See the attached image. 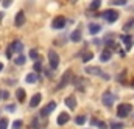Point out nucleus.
Segmentation results:
<instances>
[{
	"label": "nucleus",
	"mask_w": 134,
	"mask_h": 129,
	"mask_svg": "<svg viewBox=\"0 0 134 129\" xmlns=\"http://www.w3.org/2000/svg\"><path fill=\"white\" fill-rule=\"evenodd\" d=\"M131 110H133V106H131V104H126V103L119 104V106H117V117L125 118V117H128V115H130V112H131Z\"/></svg>",
	"instance_id": "1"
},
{
	"label": "nucleus",
	"mask_w": 134,
	"mask_h": 129,
	"mask_svg": "<svg viewBox=\"0 0 134 129\" xmlns=\"http://www.w3.org/2000/svg\"><path fill=\"white\" fill-rule=\"evenodd\" d=\"M48 62H50V67H52L53 70L58 68V65H59V55H58L55 50H50V51H48Z\"/></svg>",
	"instance_id": "2"
},
{
	"label": "nucleus",
	"mask_w": 134,
	"mask_h": 129,
	"mask_svg": "<svg viewBox=\"0 0 134 129\" xmlns=\"http://www.w3.org/2000/svg\"><path fill=\"white\" fill-rule=\"evenodd\" d=\"M103 19H104L106 22H109V24H114V22L119 19V13H117L115 9H108V11H104Z\"/></svg>",
	"instance_id": "3"
},
{
	"label": "nucleus",
	"mask_w": 134,
	"mask_h": 129,
	"mask_svg": "<svg viewBox=\"0 0 134 129\" xmlns=\"http://www.w3.org/2000/svg\"><path fill=\"white\" fill-rule=\"evenodd\" d=\"M67 24L66 17L64 16H58V17H55L53 19V24H52V27L55 28V30H61V28H64Z\"/></svg>",
	"instance_id": "4"
},
{
	"label": "nucleus",
	"mask_w": 134,
	"mask_h": 129,
	"mask_svg": "<svg viewBox=\"0 0 134 129\" xmlns=\"http://www.w3.org/2000/svg\"><path fill=\"white\" fill-rule=\"evenodd\" d=\"M55 109H56V103H55V101H50L47 106L42 107V110H41V117H47V115H50Z\"/></svg>",
	"instance_id": "5"
},
{
	"label": "nucleus",
	"mask_w": 134,
	"mask_h": 129,
	"mask_svg": "<svg viewBox=\"0 0 134 129\" xmlns=\"http://www.w3.org/2000/svg\"><path fill=\"white\" fill-rule=\"evenodd\" d=\"M70 79H72V72H70V70H67L66 73L63 75V78H61L59 84H58V89H64L67 84L70 83Z\"/></svg>",
	"instance_id": "6"
},
{
	"label": "nucleus",
	"mask_w": 134,
	"mask_h": 129,
	"mask_svg": "<svg viewBox=\"0 0 134 129\" xmlns=\"http://www.w3.org/2000/svg\"><path fill=\"white\" fill-rule=\"evenodd\" d=\"M114 99H115V97L111 93V92H106L104 95H103V104L106 106V107H112V104H114Z\"/></svg>",
	"instance_id": "7"
},
{
	"label": "nucleus",
	"mask_w": 134,
	"mask_h": 129,
	"mask_svg": "<svg viewBox=\"0 0 134 129\" xmlns=\"http://www.w3.org/2000/svg\"><path fill=\"white\" fill-rule=\"evenodd\" d=\"M25 22H27L25 13H24V11H19V13L16 14V19H14V25H16V27H22Z\"/></svg>",
	"instance_id": "8"
},
{
	"label": "nucleus",
	"mask_w": 134,
	"mask_h": 129,
	"mask_svg": "<svg viewBox=\"0 0 134 129\" xmlns=\"http://www.w3.org/2000/svg\"><path fill=\"white\" fill-rule=\"evenodd\" d=\"M64 104H66L70 110H75V109H76V98L73 97V95L67 97L66 99H64Z\"/></svg>",
	"instance_id": "9"
},
{
	"label": "nucleus",
	"mask_w": 134,
	"mask_h": 129,
	"mask_svg": "<svg viewBox=\"0 0 134 129\" xmlns=\"http://www.w3.org/2000/svg\"><path fill=\"white\" fill-rule=\"evenodd\" d=\"M9 48L13 50V53H22L24 45H22V42H20V40H14V42L9 45Z\"/></svg>",
	"instance_id": "10"
},
{
	"label": "nucleus",
	"mask_w": 134,
	"mask_h": 129,
	"mask_svg": "<svg viewBox=\"0 0 134 129\" xmlns=\"http://www.w3.org/2000/svg\"><path fill=\"white\" fill-rule=\"evenodd\" d=\"M69 120H70V115H69L67 112H61V114L58 115V120H56V121H58V125H59V126H64Z\"/></svg>",
	"instance_id": "11"
},
{
	"label": "nucleus",
	"mask_w": 134,
	"mask_h": 129,
	"mask_svg": "<svg viewBox=\"0 0 134 129\" xmlns=\"http://www.w3.org/2000/svg\"><path fill=\"white\" fill-rule=\"evenodd\" d=\"M41 99H42V95H41V93H34L33 97H31V99H30V107H31V109L37 107L39 103H41Z\"/></svg>",
	"instance_id": "12"
},
{
	"label": "nucleus",
	"mask_w": 134,
	"mask_h": 129,
	"mask_svg": "<svg viewBox=\"0 0 134 129\" xmlns=\"http://www.w3.org/2000/svg\"><path fill=\"white\" fill-rule=\"evenodd\" d=\"M122 40H123V44H125V48L130 51L131 47H133V37L128 36V34H123V36H122Z\"/></svg>",
	"instance_id": "13"
},
{
	"label": "nucleus",
	"mask_w": 134,
	"mask_h": 129,
	"mask_svg": "<svg viewBox=\"0 0 134 129\" xmlns=\"http://www.w3.org/2000/svg\"><path fill=\"white\" fill-rule=\"evenodd\" d=\"M92 59H94V53H92V51H84L83 56H81V61H83L84 64H87V62L92 61Z\"/></svg>",
	"instance_id": "14"
},
{
	"label": "nucleus",
	"mask_w": 134,
	"mask_h": 129,
	"mask_svg": "<svg viewBox=\"0 0 134 129\" xmlns=\"http://www.w3.org/2000/svg\"><path fill=\"white\" fill-rule=\"evenodd\" d=\"M39 79V75L34 72V73H30V75H27V78H25V81L28 83V84H34L36 81Z\"/></svg>",
	"instance_id": "15"
},
{
	"label": "nucleus",
	"mask_w": 134,
	"mask_h": 129,
	"mask_svg": "<svg viewBox=\"0 0 134 129\" xmlns=\"http://www.w3.org/2000/svg\"><path fill=\"white\" fill-rule=\"evenodd\" d=\"M70 40L72 42H80L81 40V30H75L70 34Z\"/></svg>",
	"instance_id": "16"
},
{
	"label": "nucleus",
	"mask_w": 134,
	"mask_h": 129,
	"mask_svg": "<svg viewBox=\"0 0 134 129\" xmlns=\"http://www.w3.org/2000/svg\"><path fill=\"white\" fill-rule=\"evenodd\" d=\"M100 59L103 61V62H108V61L111 59V50H104V51H101Z\"/></svg>",
	"instance_id": "17"
},
{
	"label": "nucleus",
	"mask_w": 134,
	"mask_h": 129,
	"mask_svg": "<svg viewBox=\"0 0 134 129\" xmlns=\"http://www.w3.org/2000/svg\"><path fill=\"white\" fill-rule=\"evenodd\" d=\"M86 72H87L89 75H100V76H101L100 67H87V68H86Z\"/></svg>",
	"instance_id": "18"
},
{
	"label": "nucleus",
	"mask_w": 134,
	"mask_h": 129,
	"mask_svg": "<svg viewBox=\"0 0 134 129\" xmlns=\"http://www.w3.org/2000/svg\"><path fill=\"white\" fill-rule=\"evenodd\" d=\"M100 30H101V27L97 25V24H91L89 25V33L91 34H97V33H100Z\"/></svg>",
	"instance_id": "19"
},
{
	"label": "nucleus",
	"mask_w": 134,
	"mask_h": 129,
	"mask_svg": "<svg viewBox=\"0 0 134 129\" xmlns=\"http://www.w3.org/2000/svg\"><path fill=\"white\" fill-rule=\"evenodd\" d=\"M25 61H27V58H25L24 55H19V56H16V59H14V64L24 65V64H25Z\"/></svg>",
	"instance_id": "20"
},
{
	"label": "nucleus",
	"mask_w": 134,
	"mask_h": 129,
	"mask_svg": "<svg viewBox=\"0 0 134 129\" xmlns=\"http://www.w3.org/2000/svg\"><path fill=\"white\" fill-rule=\"evenodd\" d=\"M17 99L22 103V101H25V90L24 89H17Z\"/></svg>",
	"instance_id": "21"
},
{
	"label": "nucleus",
	"mask_w": 134,
	"mask_h": 129,
	"mask_svg": "<svg viewBox=\"0 0 134 129\" xmlns=\"http://www.w3.org/2000/svg\"><path fill=\"white\" fill-rule=\"evenodd\" d=\"M84 121H86V117H84V115H78V117L75 118V123H76V125H80V126H81V125H84Z\"/></svg>",
	"instance_id": "22"
},
{
	"label": "nucleus",
	"mask_w": 134,
	"mask_h": 129,
	"mask_svg": "<svg viewBox=\"0 0 134 129\" xmlns=\"http://www.w3.org/2000/svg\"><path fill=\"white\" fill-rule=\"evenodd\" d=\"M101 5V0H94L92 3H91V9H98Z\"/></svg>",
	"instance_id": "23"
},
{
	"label": "nucleus",
	"mask_w": 134,
	"mask_h": 129,
	"mask_svg": "<svg viewBox=\"0 0 134 129\" xmlns=\"http://www.w3.org/2000/svg\"><path fill=\"white\" fill-rule=\"evenodd\" d=\"M111 3H112V5H117V6H123V5L128 3V0H112Z\"/></svg>",
	"instance_id": "24"
},
{
	"label": "nucleus",
	"mask_w": 134,
	"mask_h": 129,
	"mask_svg": "<svg viewBox=\"0 0 134 129\" xmlns=\"http://www.w3.org/2000/svg\"><path fill=\"white\" fill-rule=\"evenodd\" d=\"M111 129H123V125L117 121H111Z\"/></svg>",
	"instance_id": "25"
},
{
	"label": "nucleus",
	"mask_w": 134,
	"mask_h": 129,
	"mask_svg": "<svg viewBox=\"0 0 134 129\" xmlns=\"http://www.w3.org/2000/svg\"><path fill=\"white\" fill-rule=\"evenodd\" d=\"M0 129H8V120L6 118H0Z\"/></svg>",
	"instance_id": "26"
},
{
	"label": "nucleus",
	"mask_w": 134,
	"mask_h": 129,
	"mask_svg": "<svg viewBox=\"0 0 134 129\" xmlns=\"http://www.w3.org/2000/svg\"><path fill=\"white\" fill-rule=\"evenodd\" d=\"M30 58H31V59H37V58H39L37 50H30Z\"/></svg>",
	"instance_id": "27"
},
{
	"label": "nucleus",
	"mask_w": 134,
	"mask_h": 129,
	"mask_svg": "<svg viewBox=\"0 0 134 129\" xmlns=\"http://www.w3.org/2000/svg\"><path fill=\"white\" fill-rule=\"evenodd\" d=\"M131 27H134V19H131V20H128V24L123 27V30H130Z\"/></svg>",
	"instance_id": "28"
},
{
	"label": "nucleus",
	"mask_w": 134,
	"mask_h": 129,
	"mask_svg": "<svg viewBox=\"0 0 134 129\" xmlns=\"http://www.w3.org/2000/svg\"><path fill=\"white\" fill-rule=\"evenodd\" d=\"M20 126H22V120H16V121L13 123V128L14 129H19Z\"/></svg>",
	"instance_id": "29"
},
{
	"label": "nucleus",
	"mask_w": 134,
	"mask_h": 129,
	"mask_svg": "<svg viewBox=\"0 0 134 129\" xmlns=\"http://www.w3.org/2000/svg\"><path fill=\"white\" fill-rule=\"evenodd\" d=\"M5 109H6V110H9V112H14V109H16V106H14V104H8V106H6Z\"/></svg>",
	"instance_id": "30"
},
{
	"label": "nucleus",
	"mask_w": 134,
	"mask_h": 129,
	"mask_svg": "<svg viewBox=\"0 0 134 129\" xmlns=\"http://www.w3.org/2000/svg\"><path fill=\"white\" fill-rule=\"evenodd\" d=\"M98 123H100V120H97V118H91V125H92V126H98Z\"/></svg>",
	"instance_id": "31"
},
{
	"label": "nucleus",
	"mask_w": 134,
	"mask_h": 129,
	"mask_svg": "<svg viewBox=\"0 0 134 129\" xmlns=\"http://www.w3.org/2000/svg\"><path fill=\"white\" fill-rule=\"evenodd\" d=\"M11 2H13V0H3V2H2V5H3V8H8V6L11 5Z\"/></svg>",
	"instance_id": "32"
},
{
	"label": "nucleus",
	"mask_w": 134,
	"mask_h": 129,
	"mask_svg": "<svg viewBox=\"0 0 134 129\" xmlns=\"http://www.w3.org/2000/svg\"><path fill=\"white\" fill-rule=\"evenodd\" d=\"M11 56H13V50L8 47V50H6V58H8V59H11Z\"/></svg>",
	"instance_id": "33"
},
{
	"label": "nucleus",
	"mask_w": 134,
	"mask_h": 129,
	"mask_svg": "<svg viewBox=\"0 0 134 129\" xmlns=\"http://www.w3.org/2000/svg\"><path fill=\"white\" fill-rule=\"evenodd\" d=\"M41 67H42V65H41V62H39V61H37V62H36V64H34V70H36V73H37V72H39V70H41Z\"/></svg>",
	"instance_id": "34"
},
{
	"label": "nucleus",
	"mask_w": 134,
	"mask_h": 129,
	"mask_svg": "<svg viewBox=\"0 0 134 129\" xmlns=\"http://www.w3.org/2000/svg\"><path fill=\"white\" fill-rule=\"evenodd\" d=\"M97 128H100V129H106V128H108V125H106V123H103V121H100Z\"/></svg>",
	"instance_id": "35"
},
{
	"label": "nucleus",
	"mask_w": 134,
	"mask_h": 129,
	"mask_svg": "<svg viewBox=\"0 0 134 129\" xmlns=\"http://www.w3.org/2000/svg\"><path fill=\"white\" fill-rule=\"evenodd\" d=\"M3 98H5V99H6V98H9V93H8V92H6V90H5V92H3Z\"/></svg>",
	"instance_id": "36"
},
{
	"label": "nucleus",
	"mask_w": 134,
	"mask_h": 129,
	"mask_svg": "<svg viewBox=\"0 0 134 129\" xmlns=\"http://www.w3.org/2000/svg\"><path fill=\"white\" fill-rule=\"evenodd\" d=\"M2 70H3V64H2V62H0V72H2Z\"/></svg>",
	"instance_id": "37"
},
{
	"label": "nucleus",
	"mask_w": 134,
	"mask_h": 129,
	"mask_svg": "<svg viewBox=\"0 0 134 129\" xmlns=\"http://www.w3.org/2000/svg\"><path fill=\"white\" fill-rule=\"evenodd\" d=\"M0 98H3V92L2 90H0Z\"/></svg>",
	"instance_id": "38"
},
{
	"label": "nucleus",
	"mask_w": 134,
	"mask_h": 129,
	"mask_svg": "<svg viewBox=\"0 0 134 129\" xmlns=\"http://www.w3.org/2000/svg\"><path fill=\"white\" fill-rule=\"evenodd\" d=\"M0 19H2V14H0Z\"/></svg>",
	"instance_id": "39"
}]
</instances>
